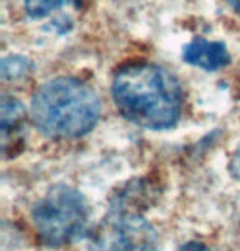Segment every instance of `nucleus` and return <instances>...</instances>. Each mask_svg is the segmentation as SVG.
I'll return each mask as SVG.
<instances>
[{
    "label": "nucleus",
    "mask_w": 240,
    "mask_h": 251,
    "mask_svg": "<svg viewBox=\"0 0 240 251\" xmlns=\"http://www.w3.org/2000/svg\"><path fill=\"white\" fill-rule=\"evenodd\" d=\"M112 97L117 110L143 128H169L181 115L180 82L164 68L152 63L127 64L117 71Z\"/></svg>",
    "instance_id": "nucleus-1"
},
{
    "label": "nucleus",
    "mask_w": 240,
    "mask_h": 251,
    "mask_svg": "<svg viewBox=\"0 0 240 251\" xmlns=\"http://www.w3.org/2000/svg\"><path fill=\"white\" fill-rule=\"evenodd\" d=\"M101 115V102L91 86L74 77L45 82L31 100L38 130L53 138H78L89 133Z\"/></svg>",
    "instance_id": "nucleus-2"
},
{
    "label": "nucleus",
    "mask_w": 240,
    "mask_h": 251,
    "mask_svg": "<svg viewBox=\"0 0 240 251\" xmlns=\"http://www.w3.org/2000/svg\"><path fill=\"white\" fill-rule=\"evenodd\" d=\"M33 224L48 246H64L78 240L89 225L87 202L76 189L58 184L33 207Z\"/></svg>",
    "instance_id": "nucleus-3"
},
{
    "label": "nucleus",
    "mask_w": 240,
    "mask_h": 251,
    "mask_svg": "<svg viewBox=\"0 0 240 251\" xmlns=\"http://www.w3.org/2000/svg\"><path fill=\"white\" fill-rule=\"evenodd\" d=\"M155 243L153 226L143 217L124 208L104 217L91 236L92 251H152Z\"/></svg>",
    "instance_id": "nucleus-4"
},
{
    "label": "nucleus",
    "mask_w": 240,
    "mask_h": 251,
    "mask_svg": "<svg viewBox=\"0 0 240 251\" xmlns=\"http://www.w3.org/2000/svg\"><path fill=\"white\" fill-rule=\"evenodd\" d=\"M183 59L187 64L206 71H215L229 64L230 56L224 43L209 41L206 38H194L183 50Z\"/></svg>",
    "instance_id": "nucleus-5"
},
{
    "label": "nucleus",
    "mask_w": 240,
    "mask_h": 251,
    "mask_svg": "<svg viewBox=\"0 0 240 251\" xmlns=\"http://www.w3.org/2000/svg\"><path fill=\"white\" fill-rule=\"evenodd\" d=\"M25 115V108L17 99L2 96V133H8L10 128H17Z\"/></svg>",
    "instance_id": "nucleus-6"
},
{
    "label": "nucleus",
    "mask_w": 240,
    "mask_h": 251,
    "mask_svg": "<svg viewBox=\"0 0 240 251\" xmlns=\"http://www.w3.org/2000/svg\"><path fill=\"white\" fill-rule=\"evenodd\" d=\"M31 64L22 56H8L2 59V77L5 80L22 79L30 73Z\"/></svg>",
    "instance_id": "nucleus-7"
},
{
    "label": "nucleus",
    "mask_w": 240,
    "mask_h": 251,
    "mask_svg": "<svg viewBox=\"0 0 240 251\" xmlns=\"http://www.w3.org/2000/svg\"><path fill=\"white\" fill-rule=\"evenodd\" d=\"M66 2L68 0H25V10L33 18H43Z\"/></svg>",
    "instance_id": "nucleus-8"
},
{
    "label": "nucleus",
    "mask_w": 240,
    "mask_h": 251,
    "mask_svg": "<svg viewBox=\"0 0 240 251\" xmlns=\"http://www.w3.org/2000/svg\"><path fill=\"white\" fill-rule=\"evenodd\" d=\"M227 2L232 5V8L235 12H239L240 13V0H227Z\"/></svg>",
    "instance_id": "nucleus-9"
}]
</instances>
